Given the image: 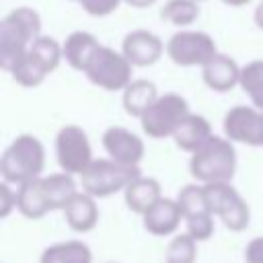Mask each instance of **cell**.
<instances>
[{
    "label": "cell",
    "instance_id": "ba28073f",
    "mask_svg": "<svg viewBox=\"0 0 263 263\" xmlns=\"http://www.w3.org/2000/svg\"><path fill=\"white\" fill-rule=\"evenodd\" d=\"M203 187L212 214L220 218L228 230L242 232L251 222V210L245 197L230 183H205Z\"/></svg>",
    "mask_w": 263,
    "mask_h": 263
},
{
    "label": "cell",
    "instance_id": "e575fe53",
    "mask_svg": "<svg viewBox=\"0 0 263 263\" xmlns=\"http://www.w3.org/2000/svg\"><path fill=\"white\" fill-rule=\"evenodd\" d=\"M105 263H117V261H105Z\"/></svg>",
    "mask_w": 263,
    "mask_h": 263
},
{
    "label": "cell",
    "instance_id": "7c38bea8",
    "mask_svg": "<svg viewBox=\"0 0 263 263\" xmlns=\"http://www.w3.org/2000/svg\"><path fill=\"white\" fill-rule=\"evenodd\" d=\"M101 142H103V148L109 154V158H113L115 162L125 164V166H140V162L146 154L144 140L138 134H134L121 125L107 127L103 132Z\"/></svg>",
    "mask_w": 263,
    "mask_h": 263
},
{
    "label": "cell",
    "instance_id": "4316f807",
    "mask_svg": "<svg viewBox=\"0 0 263 263\" xmlns=\"http://www.w3.org/2000/svg\"><path fill=\"white\" fill-rule=\"evenodd\" d=\"M197 259V240L187 232L171 238L164 255V263H195Z\"/></svg>",
    "mask_w": 263,
    "mask_h": 263
},
{
    "label": "cell",
    "instance_id": "7a4b0ae2",
    "mask_svg": "<svg viewBox=\"0 0 263 263\" xmlns=\"http://www.w3.org/2000/svg\"><path fill=\"white\" fill-rule=\"evenodd\" d=\"M45 166V148L41 140L33 134H18L0 156V175L2 181L12 183L14 187L41 177Z\"/></svg>",
    "mask_w": 263,
    "mask_h": 263
},
{
    "label": "cell",
    "instance_id": "52a82bcc",
    "mask_svg": "<svg viewBox=\"0 0 263 263\" xmlns=\"http://www.w3.org/2000/svg\"><path fill=\"white\" fill-rule=\"evenodd\" d=\"M189 113L191 111L185 97L177 92H164L148 107V111L140 117V123L148 138L162 140L173 136Z\"/></svg>",
    "mask_w": 263,
    "mask_h": 263
},
{
    "label": "cell",
    "instance_id": "603a6c76",
    "mask_svg": "<svg viewBox=\"0 0 263 263\" xmlns=\"http://www.w3.org/2000/svg\"><path fill=\"white\" fill-rule=\"evenodd\" d=\"M16 210L29 220H39L51 212L47 201H45L39 177L16 187Z\"/></svg>",
    "mask_w": 263,
    "mask_h": 263
},
{
    "label": "cell",
    "instance_id": "9c48e42d",
    "mask_svg": "<svg viewBox=\"0 0 263 263\" xmlns=\"http://www.w3.org/2000/svg\"><path fill=\"white\" fill-rule=\"evenodd\" d=\"M55 158L62 171L70 175H82L95 160L88 134L80 125H64L55 136Z\"/></svg>",
    "mask_w": 263,
    "mask_h": 263
},
{
    "label": "cell",
    "instance_id": "ffe728a7",
    "mask_svg": "<svg viewBox=\"0 0 263 263\" xmlns=\"http://www.w3.org/2000/svg\"><path fill=\"white\" fill-rule=\"evenodd\" d=\"M121 92H123L121 103H123L125 113L132 115V117H138V119L160 97L156 84L152 80H146V78H134Z\"/></svg>",
    "mask_w": 263,
    "mask_h": 263
},
{
    "label": "cell",
    "instance_id": "e0dca14e",
    "mask_svg": "<svg viewBox=\"0 0 263 263\" xmlns=\"http://www.w3.org/2000/svg\"><path fill=\"white\" fill-rule=\"evenodd\" d=\"M99 41L92 33L88 31H74L66 37V41L62 43V53L64 60L70 64V68L84 72L90 58L95 55V51L99 49Z\"/></svg>",
    "mask_w": 263,
    "mask_h": 263
},
{
    "label": "cell",
    "instance_id": "1f68e13d",
    "mask_svg": "<svg viewBox=\"0 0 263 263\" xmlns=\"http://www.w3.org/2000/svg\"><path fill=\"white\" fill-rule=\"evenodd\" d=\"M127 6H132V8H148V6H152L156 0H123Z\"/></svg>",
    "mask_w": 263,
    "mask_h": 263
},
{
    "label": "cell",
    "instance_id": "484cf974",
    "mask_svg": "<svg viewBox=\"0 0 263 263\" xmlns=\"http://www.w3.org/2000/svg\"><path fill=\"white\" fill-rule=\"evenodd\" d=\"M177 203L181 205V212L185 218L189 216H195V214H203V212H212L210 210V203H208V197H205V187L203 183L201 185H185L183 189H179L177 193Z\"/></svg>",
    "mask_w": 263,
    "mask_h": 263
},
{
    "label": "cell",
    "instance_id": "f546056e",
    "mask_svg": "<svg viewBox=\"0 0 263 263\" xmlns=\"http://www.w3.org/2000/svg\"><path fill=\"white\" fill-rule=\"evenodd\" d=\"M8 181L0 183V218H8L12 210H16V189Z\"/></svg>",
    "mask_w": 263,
    "mask_h": 263
},
{
    "label": "cell",
    "instance_id": "8992f818",
    "mask_svg": "<svg viewBox=\"0 0 263 263\" xmlns=\"http://www.w3.org/2000/svg\"><path fill=\"white\" fill-rule=\"evenodd\" d=\"M132 62L123 55V51H115L113 47L99 45L95 55L90 58L86 70L82 72L95 86L115 92L123 90L134 78H132Z\"/></svg>",
    "mask_w": 263,
    "mask_h": 263
},
{
    "label": "cell",
    "instance_id": "d4e9b609",
    "mask_svg": "<svg viewBox=\"0 0 263 263\" xmlns=\"http://www.w3.org/2000/svg\"><path fill=\"white\" fill-rule=\"evenodd\" d=\"M238 86L245 90L255 107L263 109V60H253L242 66Z\"/></svg>",
    "mask_w": 263,
    "mask_h": 263
},
{
    "label": "cell",
    "instance_id": "cb8c5ba5",
    "mask_svg": "<svg viewBox=\"0 0 263 263\" xmlns=\"http://www.w3.org/2000/svg\"><path fill=\"white\" fill-rule=\"evenodd\" d=\"M199 16V2L195 0H166L160 8V18L175 25V27H187L195 23Z\"/></svg>",
    "mask_w": 263,
    "mask_h": 263
},
{
    "label": "cell",
    "instance_id": "2e32d148",
    "mask_svg": "<svg viewBox=\"0 0 263 263\" xmlns=\"http://www.w3.org/2000/svg\"><path fill=\"white\" fill-rule=\"evenodd\" d=\"M64 218L66 224L74 232H90L99 222V208L97 197H92L86 191H78L66 205H64Z\"/></svg>",
    "mask_w": 263,
    "mask_h": 263
},
{
    "label": "cell",
    "instance_id": "6da1fadb",
    "mask_svg": "<svg viewBox=\"0 0 263 263\" xmlns=\"http://www.w3.org/2000/svg\"><path fill=\"white\" fill-rule=\"evenodd\" d=\"M41 35L39 12L31 6H18L0 21V68L10 72L33 41Z\"/></svg>",
    "mask_w": 263,
    "mask_h": 263
},
{
    "label": "cell",
    "instance_id": "277c9868",
    "mask_svg": "<svg viewBox=\"0 0 263 263\" xmlns=\"http://www.w3.org/2000/svg\"><path fill=\"white\" fill-rule=\"evenodd\" d=\"M64 60L62 43L55 37L39 35L33 45L27 49V53L21 58V62L8 72L12 80L25 88L39 86Z\"/></svg>",
    "mask_w": 263,
    "mask_h": 263
},
{
    "label": "cell",
    "instance_id": "8fae6325",
    "mask_svg": "<svg viewBox=\"0 0 263 263\" xmlns=\"http://www.w3.org/2000/svg\"><path fill=\"white\" fill-rule=\"evenodd\" d=\"M224 134L228 140L263 148V109L234 105L224 115Z\"/></svg>",
    "mask_w": 263,
    "mask_h": 263
},
{
    "label": "cell",
    "instance_id": "3957f363",
    "mask_svg": "<svg viewBox=\"0 0 263 263\" xmlns=\"http://www.w3.org/2000/svg\"><path fill=\"white\" fill-rule=\"evenodd\" d=\"M189 173L199 183H230L236 173L234 142L222 136H212L189 158Z\"/></svg>",
    "mask_w": 263,
    "mask_h": 263
},
{
    "label": "cell",
    "instance_id": "d6a6232c",
    "mask_svg": "<svg viewBox=\"0 0 263 263\" xmlns=\"http://www.w3.org/2000/svg\"><path fill=\"white\" fill-rule=\"evenodd\" d=\"M253 18H255V25L259 27V29H263V2L255 8V14H253Z\"/></svg>",
    "mask_w": 263,
    "mask_h": 263
},
{
    "label": "cell",
    "instance_id": "4fadbf2b",
    "mask_svg": "<svg viewBox=\"0 0 263 263\" xmlns=\"http://www.w3.org/2000/svg\"><path fill=\"white\" fill-rule=\"evenodd\" d=\"M121 51L132 62V66H136V68H148V66L156 64L162 58V51H166V45L152 31H148V29H136V31H129L123 37Z\"/></svg>",
    "mask_w": 263,
    "mask_h": 263
},
{
    "label": "cell",
    "instance_id": "5b68a950",
    "mask_svg": "<svg viewBox=\"0 0 263 263\" xmlns=\"http://www.w3.org/2000/svg\"><path fill=\"white\" fill-rule=\"evenodd\" d=\"M138 175H142L140 166H125L113 158H95L90 166L80 175V187L92 197L103 199L117 191H125V187Z\"/></svg>",
    "mask_w": 263,
    "mask_h": 263
},
{
    "label": "cell",
    "instance_id": "83f0119b",
    "mask_svg": "<svg viewBox=\"0 0 263 263\" xmlns=\"http://www.w3.org/2000/svg\"><path fill=\"white\" fill-rule=\"evenodd\" d=\"M214 218L216 216L212 212H203V214H195V216L185 218L187 234L193 236L197 242H203V240L212 238V234H214Z\"/></svg>",
    "mask_w": 263,
    "mask_h": 263
},
{
    "label": "cell",
    "instance_id": "4dcf8cb0",
    "mask_svg": "<svg viewBox=\"0 0 263 263\" xmlns=\"http://www.w3.org/2000/svg\"><path fill=\"white\" fill-rule=\"evenodd\" d=\"M245 263H263V236H255L247 242Z\"/></svg>",
    "mask_w": 263,
    "mask_h": 263
},
{
    "label": "cell",
    "instance_id": "44dd1931",
    "mask_svg": "<svg viewBox=\"0 0 263 263\" xmlns=\"http://www.w3.org/2000/svg\"><path fill=\"white\" fill-rule=\"evenodd\" d=\"M39 183H41L45 201H47V205H49L51 212L53 210H64V205L78 193L74 175H70L66 171L39 177Z\"/></svg>",
    "mask_w": 263,
    "mask_h": 263
},
{
    "label": "cell",
    "instance_id": "ac0fdd59",
    "mask_svg": "<svg viewBox=\"0 0 263 263\" xmlns=\"http://www.w3.org/2000/svg\"><path fill=\"white\" fill-rule=\"evenodd\" d=\"M212 125L210 121L199 115V113H189L181 125L177 127V132L173 134V140L177 144V148L185 150V152H195L201 144H205L210 138H212Z\"/></svg>",
    "mask_w": 263,
    "mask_h": 263
},
{
    "label": "cell",
    "instance_id": "5bb4252c",
    "mask_svg": "<svg viewBox=\"0 0 263 263\" xmlns=\"http://www.w3.org/2000/svg\"><path fill=\"white\" fill-rule=\"evenodd\" d=\"M240 72L242 68L236 64V60L220 51L205 66H201V78L214 92H228L240 84Z\"/></svg>",
    "mask_w": 263,
    "mask_h": 263
},
{
    "label": "cell",
    "instance_id": "30bf717a",
    "mask_svg": "<svg viewBox=\"0 0 263 263\" xmlns=\"http://www.w3.org/2000/svg\"><path fill=\"white\" fill-rule=\"evenodd\" d=\"M216 53V41L203 31H177L166 41L168 60L181 68L205 66Z\"/></svg>",
    "mask_w": 263,
    "mask_h": 263
},
{
    "label": "cell",
    "instance_id": "836d02e7",
    "mask_svg": "<svg viewBox=\"0 0 263 263\" xmlns=\"http://www.w3.org/2000/svg\"><path fill=\"white\" fill-rule=\"evenodd\" d=\"M224 4H228V6H245V4H249L251 0H222Z\"/></svg>",
    "mask_w": 263,
    "mask_h": 263
},
{
    "label": "cell",
    "instance_id": "9a60e30c",
    "mask_svg": "<svg viewBox=\"0 0 263 263\" xmlns=\"http://www.w3.org/2000/svg\"><path fill=\"white\" fill-rule=\"evenodd\" d=\"M181 220H185L183 212H181V205L177 203V199H171V197H160L144 216H142V222H144V228L154 234V236H168L173 234Z\"/></svg>",
    "mask_w": 263,
    "mask_h": 263
},
{
    "label": "cell",
    "instance_id": "7402d4cb",
    "mask_svg": "<svg viewBox=\"0 0 263 263\" xmlns=\"http://www.w3.org/2000/svg\"><path fill=\"white\" fill-rule=\"evenodd\" d=\"M39 263H92V251L82 240H62L45 247Z\"/></svg>",
    "mask_w": 263,
    "mask_h": 263
},
{
    "label": "cell",
    "instance_id": "d6986e66",
    "mask_svg": "<svg viewBox=\"0 0 263 263\" xmlns=\"http://www.w3.org/2000/svg\"><path fill=\"white\" fill-rule=\"evenodd\" d=\"M123 197H125V203L132 212L144 216L160 197V183L154 179V177H144V175H138L123 191Z\"/></svg>",
    "mask_w": 263,
    "mask_h": 263
},
{
    "label": "cell",
    "instance_id": "d590c367",
    "mask_svg": "<svg viewBox=\"0 0 263 263\" xmlns=\"http://www.w3.org/2000/svg\"><path fill=\"white\" fill-rule=\"evenodd\" d=\"M72 2H80V0H72Z\"/></svg>",
    "mask_w": 263,
    "mask_h": 263
},
{
    "label": "cell",
    "instance_id": "f1b7e54d",
    "mask_svg": "<svg viewBox=\"0 0 263 263\" xmlns=\"http://www.w3.org/2000/svg\"><path fill=\"white\" fill-rule=\"evenodd\" d=\"M121 2L123 0H80L78 4L90 16H109L119 8Z\"/></svg>",
    "mask_w": 263,
    "mask_h": 263
}]
</instances>
